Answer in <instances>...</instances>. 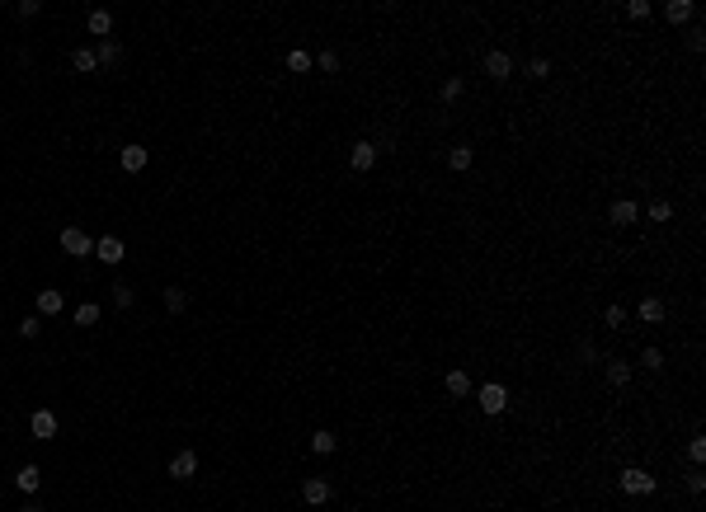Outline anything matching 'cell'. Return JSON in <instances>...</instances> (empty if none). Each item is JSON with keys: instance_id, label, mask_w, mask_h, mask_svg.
I'll use <instances>...</instances> for the list:
<instances>
[{"instance_id": "cell-13", "label": "cell", "mask_w": 706, "mask_h": 512, "mask_svg": "<svg viewBox=\"0 0 706 512\" xmlns=\"http://www.w3.org/2000/svg\"><path fill=\"white\" fill-rule=\"evenodd\" d=\"M471 165H476V151H471V146H452V151H447V170L452 174H466Z\"/></svg>"}, {"instance_id": "cell-35", "label": "cell", "mask_w": 706, "mask_h": 512, "mask_svg": "<svg viewBox=\"0 0 706 512\" xmlns=\"http://www.w3.org/2000/svg\"><path fill=\"white\" fill-rule=\"evenodd\" d=\"M113 306H123V311H127V306H132V287H113Z\"/></svg>"}, {"instance_id": "cell-1", "label": "cell", "mask_w": 706, "mask_h": 512, "mask_svg": "<svg viewBox=\"0 0 706 512\" xmlns=\"http://www.w3.org/2000/svg\"><path fill=\"white\" fill-rule=\"evenodd\" d=\"M617 489H622L627 498H645V494H655V489H659V480L650 475V470L631 466V470H622V480H617Z\"/></svg>"}, {"instance_id": "cell-17", "label": "cell", "mask_w": 706, "mask_h": 512, "mask_svg": "<svg viewBox=\"0 0 706 512\" xmlns=\"http://www.w3.org/2000/svg\"><path fill=\"white\" fill-rule=\"evenodd\" d=\"M62 306H66V301H62L57 287H43V292H38V315H57Z\"/></svg>"}, {"instance_id": "cell-36", "label": "cell", "mask_w": 706, "mask_h": 512, "mask_svg": "<svg viewBox=\"0 0 706 512\" xmlns=\"http://www.w3.org/2000/svg\"><path fill=\"white\" fill-rule=\"evenodd\" d=\"M688 489H692V494H706V475H702V470H692V475H688Z\"/></svg>"}, {"instance_id": "cell-16", "label": "cell", "mask_w": 706, "mask_h": 512, "mask_svg": "<svg viewBox=\"0 0 706 512\" xmlns=\"http://www.w3.org/2000/svg\"><path fill=\"white\" fill-rule=\"evenodd\" d=\"M282 66H287V71H297V76H306V71L315 66V57H311V52H301V47H292V52L282 57Z\"/></svg>"}, {"instance_id": "cell-12", "label": "cell", "mask_w": 706, "mask_h": 512, "mask_svg": "<svg viewBox=\"0 0 706 512\" xmlns=\"http://www.w3.org/2000/svg\"><path fill=\"white\" fill-rule=\"evenodd\" d=\"M146 165H151V151H146V146H123V170L127 174H141Z\"/></svg>"}, {"instance_id": "cell-27", "label": "cell", "mask_w": 706, "mask_h": 512, "mask_svg": "<svg viewBox=\"0 0 706 512\" xmlns=\"http://www.w3.org/2000/svg\"><path fill=\"white\" fill-rule=\"evenodd\" d=\"M688 456H692V466H702V461H706V437H702V433L688 442Z\"/></svg>"}, {"instance_id": "cell-15", "label": "cell", "mask_w": 706, "mask_h": 512, "mask_svg": "<svg viewBox=\"0 0 706 512\" xmlns=\"http://www.w3.org/2000/svg\"><path fill=\"white\" fill-rule=\"evenodd\" d=\"M94 62H99V66H109V71H113V66L123 62V47L113 43V38H104V43H99V52H94Z\"/></svg>"}, {"instance_id": "cell-23", "label": "cell", "mask_w": 706, "mask_h": 512, "mask_svg": "<svg viewBox=\"0 0 706 512\" xmlns=\"http://www.w3.org/2000/svg\"><path fill=\"white\" fill-rule=\"evenodd\" d=\"M165 311H174V315L188 311V292L184 287H165Z\"/></svg>"}, {"instance_id": "cell-33", "label": "cell", "mask_w": 706, "mask_h": 512, "mask_svg": "<svg viewBox=\"0 0 706 512\" xmlns=\"http://www.w3.org/2000/svg\"><path fill=\"white\" fill-rule=\"evenodd\" d=\"M38 315H29V320H19V339H38Z\"/></svg>"}, {"instance_id": "cell-11", "label": "cell", "mask_w": 706, "mask_h": 512, "mask_svg": "<svg viewBox=\"0 0 706 512\" xmlns=\"http://www.w3.org/2000/svg\"><path fill=\"white\" fill-rule=\"evenodd\" d=\"M608 386L612 390L631 386V362H627V357H608Z\"/></svg>"}, {"instance_id": "cell-29", "label": "cell", "mask_w": 706, "mask_h": 512, "mask_svg": "<svg viewBox=\"0 0 706 512\" xmlns=\"http://www.w3.org/2000/svg\"><path fill=\"white\" fill-rule=\"evenodd\" d=\"M645 212H650V221H669V217H674V207H669L664 198H659V202H650Z\"/></svg>"}, {"instance_id": "cell-22", "label": "cell", "mask_w": 706, "mask_h": 512, "mask_svg": "<svg viewBox=\"0 0 706 512\" xmlns=\"http://www.w3.org/2000/svg\"><path fill=\"white\" fill-rule=\"evenodd\" d=\"M15 484L24 489V494H38V484H43V475H38V466H24V470L15 475Z\"/></svg>"}, {"instance_id": "cell-24", "label": "cell", "mask_w": 706, "mask_h": 512, "mask_svg": "<svg viewBox=\"0 0 706 512\" xmlns=\"http://www.w3.org/2000/svg\"><path fill=\"white\" fill-rule=\"evenodd\" d=\"M71 66H76L80 76H85V71H94L99 62H94V52H90V47H76V52H71Z\"/></svg>"}, {"instance_id": "cell-31", "label": "cell", "mask_w": 706, "mask_h": 512, "mask_svg": "<svg viewBox=\"0 0 706 512\" xmlns=\"http://www.w3.org/2000/svg\"><path fill=\"white\" fill-rule=\"evenodd\" d=\"M641 367L659 372V367H664V353H659V348H645V353H641Z\"/></svg>"}, {"instance_id": "cell-14", "label": "cell", "mask_w": 706, "mask_h": 512, "mask_svg": "<svg viewBox=\"0 0 706 512\" xmlns=\"http://www.w3.org/2000/svg\"><path fill=\"white\" fill-rule=\"evenodd\" d=\"M443 386H447V395H452V400H462V395H471V376L462 372V367H452V372L443 376Z\"/></svg>"}, {"instance_id": "cell-9", "label": "cell", "mask_w": 706, "mask_h": 512, "mask_svg": "<svg viewBox=\"0 0 706 512\" xmlns=\"http://www.w3.org/2000/svg\"><path fill=\"white\" fill-rule=\"evenodd\" d=\"M509 71H514V57H509V52H499V47H490V52H485V76L504 80Z\"/></svg>"}, {"instance_id": "cell-25", "label": "cell", "mask_w": 706, "mask_h": 512, "mask_svg": "<svg viewBox=\"0 0 706 512\" xmlns=\"http://www.w3.org/2000/svg\"><path fill=\"white\" fill-rule=\"evenodd\" d=\"M76 325H80V329L99 325V306H94V301H85V306H76Z\"/></svg>"}, {"instance_id": "cell-32", "label": "cell", "mask_w": 706, "mask_h": 512, "mask_svg": "<svg viewBox=\"0 0 706 512\" xmlns=\"http://www.w3.org/2000/svg\"><path fill=\"white\" fill-rule=\"evenodd\" d=\"M688 47H692V52H697V57H702V52H706V33L697 29V24H692V29H688Z\"/></svg>"}, {"instance_id": "cell-7", "label": "cell", "mask_w": 706, "mask_h": 512, "mask_svg": "<svg viewBox=\"0 0 706 512\" xmlns=\"http://www.w3.org/2000/svg\"><path fill=\"white\" fill-rule=\"evenodd\" d=\"M348 165L358 174H367V170H377V141H358L353 151H348Z\"/></svg>"}, {"instance_id": "cell-18", "label": "cell", "mask_w": 706, "mask_h": 512, "mask_svg": "<svg viewBox=\"0 0 706 512\" xmlns=\"http://www.w3.org/2000/svg\"><path fill=\"white\" fill-rule=\"evenodd\" d=\"M90 33H99V38H113V15L109 10H90V24H85Z\"/></svg>"}, {"instance_id": "cell-3", "label": "cell", "mask_w": 706, "mask_h": 512, "mask_svg": "<svg viewBox=\"0 0 706 512\" xmlns=\"http://www.w3.org/2000/svg\"><path fill=\"white\" fill-rule=\"evenodd\" d=\"M62 249L71 254V259H85V254H94V240L80 231V226H66V231H62Z\"/></svg>"}, {"instance_id": "cell-6", "label": "cell", "mask_w": 706, "mask_h": 512, "mask_svg": "<svg viewBox=\"0 0 706 512\" xmlns=\"http://www.w3.org/2000/svg\"><path fill=\"white\" fill-rule=\"evenodd\" d=\"M608 221H612V226H636V221H641V202L617 198V202L608 207Z\"/></svg>"}, {"instance_id": "cell-8", "label": "cell", "mask_w": 706, "mask_h": 512, "mask_svg": "<svg viewBox=\"0 0 706 512\" xmlns=\"http://www.w3.org/2000/svg\"><path fill=\"white\" fill-rule=\"evenodd\" d=\"M94 254H99V259H104V264H123V254H127V245H123V240H118V235H104V240H94Z\"/></svg>"}, {"instance_id": "cell-28", "label": "cell", "mask_w": 706, "mask_h": 512, "mask_svg": "<svg viewBox=\"0 0 706 512\" xmlns=\"http://www.w3.org/2000/svg\"><path fill=\"white\" fill-rule=\"evenodd\" d=\"M603 320H608V329H627V311H622V306H608Z\"/></svg>"}, {"instance_id": "cell-30", "label": "cell", "mask_w": 706, "mask_h": 512, "mask_svg": "<svg viewBox=\"0 0 706 512\" xmlns=\"http://www.w3.org/2000/svg\"><path fill=\"white\" fill-rule=\"evenodd\" d=\"M462 90H466V85H462V76L443 80V99H447V104H452V99H462Z\"/></svg>"}, {"instance_id": "cell-5", "label": "cell", "mask_w": 706, "mask_h": 512, "mask_svg": "<svg viewBox=\"0 0 706 512\" xmlns=\"http://www.w3.org/2000/svg\"><path fill=\"white\" fill-rule=\"evenodd\" d=\"M329 480H320V475H306L301 480V503H311V508H320V503H329Z\"/></svg>"}, {"instance_id": "cell-26", "label": "cell", "mask_w": 706, "mask_h": 512, "mask_svg": "<svg viewBox=\"0 0 706 512\" xmlns=\"http://www.w3.org/2000/svg\"><path fill=\"white\" fill-rule=\"evenodd\" d=\"M315 66H320L325 76H339V52H320V57H315Z\"/></svg>"}, {"instance_id": "cell-2", "label": "cell", "mask_w": 706, "mask_h": 512, "mask_svg": "<svg viewBox=\"0 0 706 512\" xmlns=\"http://www.w3.org/2000/svg\"><path fill=\"white\" fill-rule=\"evenodd\" d=\"M476 400H481V409H485V414H504V409H509V390H504L499 381H485Z\"/></svg>"}, {"instance_id": "cell-34", "label": "cell", "mask_w": 706, "mask_h": 512, "mask_svg": "<svg viewBox=\"0 0 706 512\" xmlns=\"http://www.w3.org/2000/svg\"><path fill=\"white\" fill-rule=\"evenodd\" d=\"M627 15H631V19H650V0H631Z\"/></svg>"}, {"instance_id": "cell-21", "label": "cell", "mask_w": 706, "mask_h": 512, "mask_svg": "<svg viewBox=\"0 0 706 512\" xmlns=\"http://www.w3.org/2000/svg\"><path fill=\"white\" fill-rule=\"evenodd\" d=\"M641 320L645 325H659V320H664V301H659V296H645L641 301Z\"/></svg>"}, {"instance_id": "cell-20", "label": "cell", "mask_w": 706, "mask_h": 512, "mask_svg": "<svg viewBox=\"0 0 706 512\" xmlns=\"http://www.w3.org/2000/svg\"><path fill=\"white\" fill-rule=\"evenodd\" d=\"M692 15H697V10H692L688 0H669V5H664V19H669V24H683V19H692Z\"/></svg>"}, {"instance_id": "cell-4", "label": "cell", "mask_w": 706, "mask_h": 512, "mask_svg": "<svg viewBox=\"0 0 706 512\" xmlns=\"http://www.w3.org/2000/svg\"><path fill=\"white\" fill-rule=\"evenodd\" d=\"M29 433L38 437V442H52V437H57V414H52V409H33L29 414Z\"/></svg>"}, {"instance_id": "cell-37", "label": "cell", "mask_w": 706, "mask_h": 512, "mask_svg": "<svg viewBox=\"0 0 706 512\" xmlns=\"http://www.w3.org/2000/svg\"><path fill=\"white\" fill-rule=\"evenodd\" d=\"M19 512H38V503H24V508H19Z\"/></svg>"}, {"instance_id": "cell-10", "label": "cell", "mask_w": 706, "mask_h": 512, "mask_svg": "<svg viewBox=\"0 0 706 512\" xmlns=\"http://www.w3.org/2000/svg\"><path fill=\"white\" fill-rule=\"evenodd\" d=\"M193 475H198V456H193V451H179L170 461V480H193Z\"/></svg>"}, {"instance_id": "cell-19", "label": "cell", "mask_w": 706, "mask_h": 512, "mask_svg": "<svg viewBox=\"0 0 706 512\" xmlns=\"http://www.w3.org/2000/svg\"><path fill=\"white\" fill-rule=\"evenodd\" d=\"M334 447H339V437L329 433V428H320V433H311V451H315V456H329V451H334Z\"/></svg>"}]
</instances>
